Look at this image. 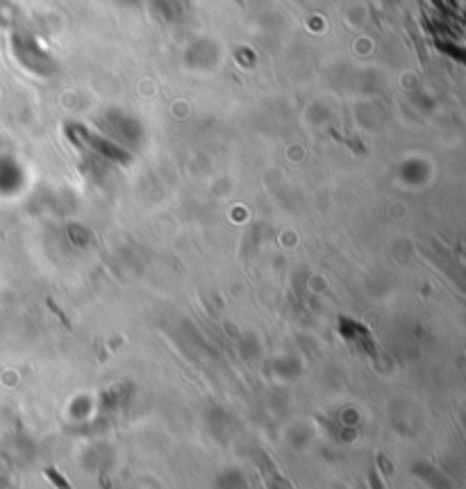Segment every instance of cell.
I'll list each match as a JSON object with an SVG mask.
<instances>
[{
    "mask_svg": "<svg viewBox=\"0 0 466 489\" xmlns=\"http://www.w3.org/2000/svg\"><path fill=\"white\" fill-rule=\"evenodd\" d=\"M46 475H51V478L57 483V487H60V489H71V485H68L66 480H62V478H60V473H57V471L48 469V471H46Z\"/></svg>",
    "mask_w": 466,
    "mask_h": 489,
    "instance_id": "6da1fadb",
    "label": "cell"
}]
</instances>
